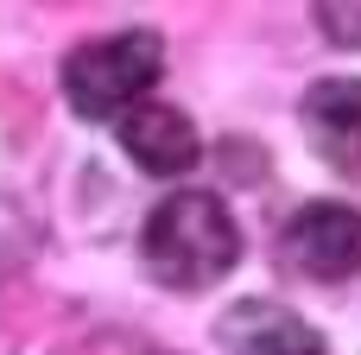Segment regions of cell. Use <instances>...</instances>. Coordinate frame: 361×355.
Segmentation results:
<instances>
[{
  "label": "cell",
  "instance_id": "obj_1",
  "mask_svg": "<svg viewBox=\"0 0 361 355\" xmlns=\"http://www.w3.org/2000/svg\"><path fill=\"white\" fill-rule=\"evenodd\" d=\"M140 260L159 286L171 292H197V286H216L235 260H241V229L228 216L222 197L209 191H178L165 197L152 216H146V235H140Z\"/></svg>",
  "mask_w": 361,
  "mask_h": 355
},
{
  "label": "cell",
  "instance_id": "obj_2",
  "mask_svg": "<svg viewBox=\"0 0 361 355\" xmlns=\"http://www.w3.org/2000/svg\"><path fill=\"white\" fill-rule=\"evenodd\" d=\"M159 64H165L159 32H114L63 57V95L82 121H127L159 83Z\"/></svg>",
  "mask_w": 361,
  "mask_h": 355
},
{
  "label": "cell",
  "instance_id": "obj_3",
  "mask_svg": "<svg viewBox=\"0 0 361 355\" xmlns=\"http://www.w3.org/2000/svg\"><path fill=\"white\" fill-rule=\"evenodd\" d=\"M279 260L292 273H311V279L361 273V216L349 203H305L279 235Z\"/></svg>",
  "mask_w": 361,
  "mask_h": 355
},
{
  "label": "cell",
  "instance_id": "obj_4",
  "mask_svg": "<svg viewBox=\"0 0 361 355\" xmlns=\"http://www.w3.org/2000/svg\"><path fill=\"white\" fill-rule=\"evenodd\" d=\"M216 343H222V355H324V337L273 299L228 305L216 324Z\"/></svg>",
  "mask_w": 361,
  "mask_h": 355
},
{
  "label": "cell",
  "instance_id": "obj_5",
  "mask_svg": "<svg viewBox=\"0 0 361 355\" xmlns=\"http://www.w3.org/2000/svg\"><path fill=\"white\" fill-rule=\"evenodd\" d=\"M305 140L324 165L361 178V76H330L305 95Z\"/></svg>",
  "mask_w": 361,
  "mask_h": 355
},
{
  "label": "cell",
  "instance_id": "obj_6",
  "mask_svg": "<svg viewBox=\"0 0 361 355\" xmlns=\"http://www.w3.org/2000/svg\"><path fill=\"white\" fill-rule=\"evenodd\" d=\"M121 146H127V159H133L140 172H152V178L190 172L197 152H203L197 127H190L178 108H165V102H140V108L121 121Z\"/></svg>",
  "mask_w": 361,
  "mask_h": 355
}]
</instances>
